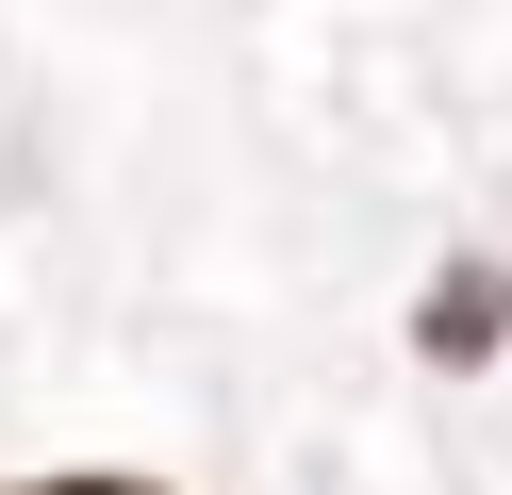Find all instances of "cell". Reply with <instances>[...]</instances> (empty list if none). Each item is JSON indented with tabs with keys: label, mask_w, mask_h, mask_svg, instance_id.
<instances>
[{
	"label": "cell",
	"mask_w": 512,
	"mask_h": 495,
	"mask_svg": "<svg viewBox=\"0 0 512 495\" xmlns=\"http://www.w3.org/2000/svg\"><path fill=\"white\" fill-rule=\"evenodd\" d=\"M496 314H512V281H430V347H446V363L496 347Z\"/></svg>",
	"instance_id": "obj_1"
},
{
	"label": "cell",
	"mask_w": 512,
	"mask_h": 495,
	"mask_svg": "<svg viewBox=\"0 0 512 495\" xmlns=\"http://www.w3.org/2000/svg\"><path fill=\"white\" fill-rule=\"evenodd\" d=\"M17 495H166V479H17Z\"/></svg>",
	"instance_id": "obj_2"
}]
</instances>
